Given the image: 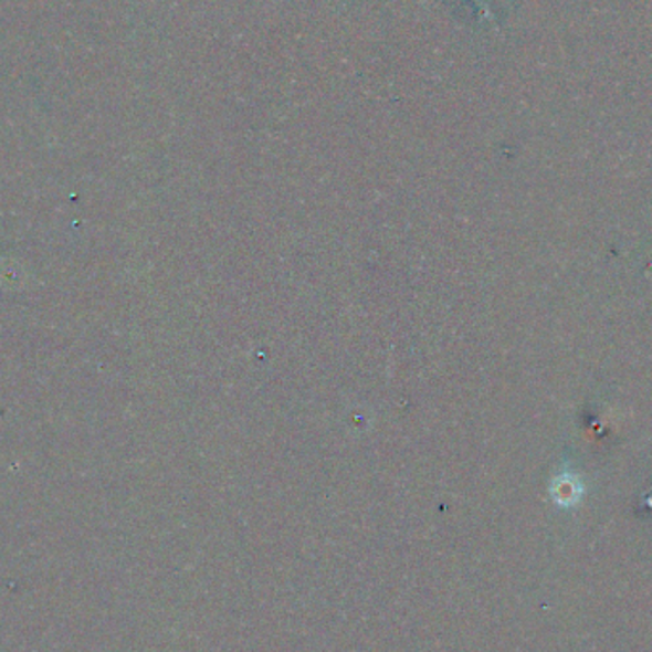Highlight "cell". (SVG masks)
Here are the masks:
<instances>
[{
	"instance_id": "1",
	"label": "cell",
	"mask_w": 652,
	"mask_h": 652,
	"mask_svg": "<svg viewBox=\"0 0 652 652\" xmlns=\"http://www.w3.org/2000/svg\"><path fill=\"white\" fill-rule=\"evenodd\" d=\"M580 493V483L576 480L575 475H562L556 481L554 485V494L556 498L562 504H569L570 499L576 498V494Z\"/></svg>"
}]
</instances>
